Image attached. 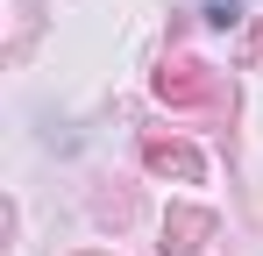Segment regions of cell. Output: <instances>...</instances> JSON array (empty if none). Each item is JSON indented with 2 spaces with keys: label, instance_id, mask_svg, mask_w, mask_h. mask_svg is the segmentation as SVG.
<instances>
[{
  "label": "cell",
  "instance_id": "cell-1",
  "mask_svg": "<svg viewBox=\"0 0 263 256\" xmlns=\"http://www.w3.org/2000/svg\"><path fill=\"white\" fill-rule=\"evenodd\" d=\"M157 100H164V107H220V79L199 64V57H164Z\"/></svg>",
  "mask_w": 263,
  "mask_h": 256
},
{
  "label": "cell",
  "instance_id": "cell-2",
  "mask_svg": "<svg viewBox=\"0 0 263 256\" xmlns=\"http://www.w3.org/2000/svg\"><path fill=\"white\" fill-rule=\"evenodd\" d=\"M142 164L157 171V178H178V185H199V178H206V157H199L192 142L164 135V128H149V135H142Z\"/></svg>",
  "mask_w": 263,
  "mask_h": 256
},
{
  "label": "cell",
  "instance_id": "cell-3",
  "mask_svg": "<svg viewBox=\"0 0 263 256\" xmlns=\"http://www.w3.org/2000/svg\"><path fill=\"white\" fill-rule=\"evenodd\" d=\"M206 242H214V213L206 207H171L164 213V242H157L164 256H199Z\"/></svg>",
  "mask_w": 263,
  "mask_h": 256
},
{
  "label": "cell",
  "instance_id": "cell-4",
  "mask_svg": "<svg viewBox=\"0 0 263 256\" xmlns=\"http://www.w3.org/2000/svg\"><path fill=\"white\" fill-rule=\"evenodd\" d=\"M206 22L228 29V22H242V0H206Z\"/></svg>",
  "mask_w": 263,
  "mask_h": 256
},
{
  "label": "cell",
  "instance_id": "cell-5",
  "mask_svg": "<svg viewBox=\"0 0 263 256\" xmlns=\"http://www.w3.org/2000/svg\"><path fill=\"white\" fill-rule=\"evenodd\" d=\"M249 64H256V71H263V22H256V29H249Z\"/></svg>",
  "mask_w": 263,
  "mask_h": 256
}]
</instances>
